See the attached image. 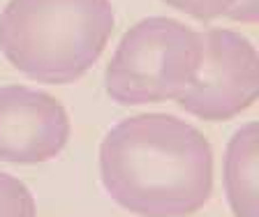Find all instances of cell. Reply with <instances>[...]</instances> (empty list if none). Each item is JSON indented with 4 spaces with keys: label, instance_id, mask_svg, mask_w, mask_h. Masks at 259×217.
<instances>
[{
    "label": "cell",
    "instance_id": "obj_7",
    "mask_svg": "<svg viewBox=\"0 0 259 217\" xmlns=\"http://www.w3.org/2000/svg\"><path fill=\"white\" fill-rule=\"evenodd\" d=\"M167 5L185 12L194 19H215L222 14H229L232 19L241 21H254V0H164Z\"/></svg>",
    "mask_w": 259,
    "mask_h": 217
},
{
    "label": "cell",
    "instance_id": "obj_3",
    "mask_svg": "<svg viewBox=\"0 0 259 217\" xmlns=\"http://www.w3.org/2000/svg\"><path fill=\"white\" fill-rule=\"evenodd\" d=\"M199 63V33L174 19H146L123 35L104 86L120 104L176 99L194 81Z\"/></svg>",
    "mask_w": 259,
    "mask_h": 217
},
{
    "label": "cell",
    "instance_id": "obj_2",
    "mask_svg": "<svg viewBox=\"0 0 259 217\" xmlns=\"http://www.w3.org/2000/svg\"><path fill=\"white\" fill-rule=\"evenodd\" d=\"M113 33L109 0H10L0 14V51L42 83L76 81Z\"/></svg>",
    "mask_w": 259,
    "mask_h": 217
},
{
    "label": "cell",
    "instance_id": "obj_6",
    "mask_svg": "<svg viewBox=\"0 0 259 217\" xmlns=\"http://www.w3.org/2000/svg\"><path fill=\"white\" fill-rule=\"evenodd\" d=\"M257 167H259V127L248 123L229 141L225 157L227 199L236 217H259L257 206Z\"/></svg>",
    "mask_w": 259,
    "mask_h": 217
},
{
    "label": "cell",
    "instance_id": "obj_1",
    "mask_svg": "<svg viewBox=\"0 0 259 217\" xmlns=\"http://www.w3.org/2000/svg\"><path fill=\"white\" fill-rule=\"evenodd\" d=\"M100 171L111 199L141 217L192 215L213 190L206 136L164 114L118 123L102 141Z\"/></svg>",
    "mask_w": 259,
    "mask_h": 217
},
{
    "label": "cell",
    "instance_id": "obj_8",
    "mask_svg": "<svg viewBox=\"0 0 259 217\" xmlns=\"http://www.w3.org/2000/svg\"><path fill=\"white\" fill-rule=\"evenodd\" d=\"M0 217H35L28 187L7 174H0Z\"/></svg>",
    "mask_w": 259,
    "mask_h": 217
},
{
    "label": "cell",
    "instance_id": "obj_5",
    "mask_svg": "<svg viewBox=\"0 0 259 217\" xmlns=\"http://www.w3.org/2000/svg\"><path fill=\"white\" fill-rule=\"evenodd\" d=\"M70 139L63 104L26 86L0 88V159L37 164L56 157Z\"/></svg>",
    "mask_w": 259,
    "mask_h": 217
},
{
    "label": "cell",
    "instance_id": "obj_4",
    "mask_svg": "<svg viewBox=\"0 0 259 217\" xmlns=\"http://www.w3.org/2000/svg\"><path fill=\"white\" fill-rule=\"evenodd\" d=\"M259 92L254 46L234 30L215 28L201 37V63L194 81L176 97L178 106L201 120H229Z\"/></svg>",
    "mask_w": 259,
    "mask_h": 217
}]
</instances>
